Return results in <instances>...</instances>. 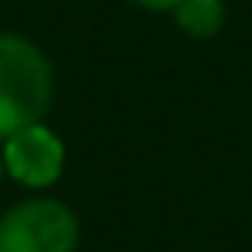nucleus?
Wrapping results in <instances>:
<instances>
[{"mask_svg": "<svg viewBox=\"0 0 252 252\" xmlns=\"http://www.w3.org/2000/svg\"><path fill=\"white\" fill-rule=\"evenodd\" d=\"M52 87L49 56L25 35L0 32V142L49 114Z\"/></svg>", "mask_w": 252, "mask_h": 252, "instance_id": "obj_1", "label": "nucleus"}, {"mask_svg": "<svg viewBox=\"0 0 252 252\" xmlns=\"http://www.w3.org/2000/svg\"><path fill=\"white\" fill-rule=\"evenodd\" d=\"M80 218L56 197H28L0 218V252H76Z\"/></svg>", "mask_w": 252, "mask_h": 252, "instance_id": "obj_2", "label": "nucleus"}, {"mask_svg": "<svg viewBox=\"0 0 252 252\" xmlns=\"http://www.w3.org/2000/svg\"><path fill=\"white\" fill-rule=\"evenodd\" d=\"M0 159H4V173L18 180L21 187L49 190L52 183H59L66 169V145L45 121H35L14 131L11 138H4V156Z\"/></svg>", "mask_w": 252, "mask_h": 252, "instance_id": "obj_3", "label": "nucleus"}, {"mask_svg": "<svg viewBox=\"0 0 252 252\" xmlns=\"http://www.w3.org/2000/svg\"><path fill=\"white\" fill-rule=\"evenodd\" d=\"M224 0H180L173 7V18L180 25V32H187L190 38H211L221 32L224 25Z\"/></svg>", "mask_w": 252, "mask_h": 252, "instance_id": "obj_4", "label": "nucleus"}, {"mask_svg": "<svg viewBox=\"0 0 252 252\" xmlns=\"http://www.w3.org/2000/svg\"><path fill=\"white\" fill-rule=\"evenodd\" d=\"M138 7H145V11H173L180 0H135Z\"/></svg>", "mask_w": 252, "mask_h": 252, "instance_id": "obj_5", "label": "nucleus"}, {"mask_svg": "<svg viewBox=\"0 0 252 252\" xmlns=\"http://www.w3.org/2000/svg\"><path fill=\"white\" fill-rule=\"evenodd\" d=\"M0 183H4V159H0Z\"/></svg>", "mask_w": 252, "mask_h": 252, "instance_id": "obj_6", "label": "nucleus"}]
</instances>
